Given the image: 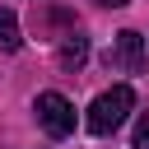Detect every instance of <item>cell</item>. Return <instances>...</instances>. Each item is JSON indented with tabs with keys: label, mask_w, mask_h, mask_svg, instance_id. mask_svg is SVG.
I'll return each mask as SVG.
<instances>
[{
	"label": "cell",
	"mask_w": 149,
	"mask_h": 149,
	"mask_svg": "<svg viewBox=\"0 0 149 149\" xmlns=\"http://www.w3.org/2000/svg\"><path fill=\"white\" fill-rule=\"evenodd\" d=\"M84 61H88V37H84V33H65L61 47H56V65H61L65 74H79Z\"/></svg>",
	"instance_id": "obj_4"
},
{
	"label": "cell",
	"mask_w": 149,
	"mask_h": 149,
	"mask_svg": "<svg viewBox=\"0 0 149 149\" xmlns=\"http://www.w3.org/2000/svg\"><path fill=\"white\" fill-rule=\"evenodd\" d=\"M19 47H23L19 19H14V9H5V5H0V51H19Z\"/></svg>",
	"instance_id": "obj_5"
},
{
	"label": "cell",
	"mask_w": 149,
	"mask_h": 149,
	"mask_svg": "<svg viewBox=\"0 0 149 149\" xmlns=\"http://www.w3.org/2000/svg\"><path fill=\"white\" fill-rule=\"evenodd\" d=\"M130 107H135V88H130V84H116V88L98 93L93 107H88V116H84L88 135H112V130H121V121L130 116Z\"/></svg>",
	"instance_id": "obj_1"
},
{
	"label": "cell",
	"mask_w": 149,
	"mask_h": 149,
	"mask_svg": "<svg viewBox=\"0 0 149 149\" xmlns=\"http://www.w3.org/2000/svg\"><path fill=\"white\" fill-rule=\"evenodd\" d=\"M98 5H107V9H121V5H130V0H98Z\"/></svg>",
	"instance_id": "obj_7"
},
{
	"label": "cell",
	"mask_w": 149,
	"mask_h": 149,
	"mask_svg": "<svg viewBox=\"0 0 149 149\" xmlns=\"http://www.w3.org/2000/svg\"><path fill=\"white\" fill-rule=\"evenodd\" d=\"M37 126L51 135V140H65L74 130V107L65 93H37Z\"/></svg>",
	"instance_id": "obj_2"
},
{
	"label": "cell",
	"mask_w": 149,
	"mask_h": 149,
	"mask_svg": "<svg viewBox=\"0 0 149 149\" xmlns=\"http://www.w3.org/2000/svg\"><path fill=\"white\" fill-rule=\"evenodd\" d=\"M135 149H149V112L135 121Z\"/></svg>",
	"instance_id": "obj_6"
},
{
	"label": "cell",
	"mask_w": 149,
	"mask_h": 149,
	"mask_svg": "<svg viewBox=\"0 0 149 149\" xmlns=\"http://www.w3.org/2000/svg\"><path fill=\"white\" fill-rule=\"evenodd\" d=\"M107 70H126V74H140L144 70V37L135 33V28H121L116 33V42L107 47Z\"/></svg>",
	"instance_id": "obj_3"
}]
</instances>
